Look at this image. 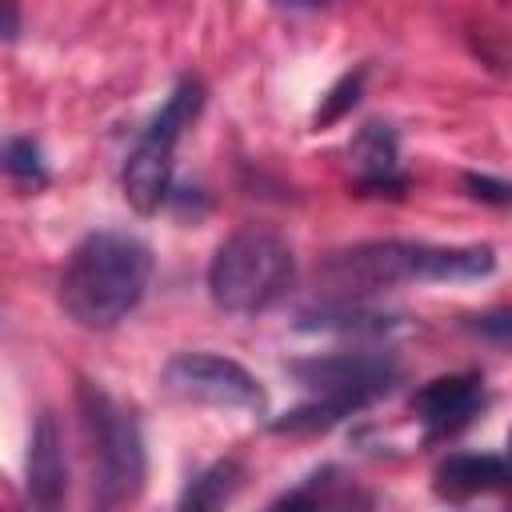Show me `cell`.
Here are the masks:
<instances>
[{
    "mask_svg": "<svg viewBox=\"0 0 512 512\" xmlns=\"http://www.w3.org/2000/svg\"><path fill=\"white\" fill-rule=\"evenodd\" d=\"M152 280V252L144 240L128 232H88L64 272H60V304L64 312L92 332L116 328L136 312Z\"/></svg>",
    "mask_w": 512,
    "mask_h": 512,
    "instance_id": "cell-1",
    "label": "cell"
},
{
    "mask_svg": "<svg viewBox=\"0 0 512 512\" xmlns=\"http://www.w3.org/2000/svg\"><path fill=\"white\" fill-rule=\"evenodd\" d=\"M300 388L312 392L308 404L284 412L272 420V432L304 436V432H324L372 400L388 396L400 384V364L384 352H332V356H312L288 364Z\"/></svg>",
    "mask_w": 512,
    "mask_h": 512,
    "instance_id": "cell-2",
    "label": "cell"
},
{
    "mask_svg": "<svg viewBox=\"0 0 512 512\" xmlns=\"http://www.w3.org/2000/svg\"><path fill=\"white\" fill-rule=\"evenodd\" d=\"M496 268L492 248H440L416 240H372L336 252L324 272L348 292H376L412 280H480Z\"/></svg>",
    "mask_w": 512,
    "mask_h": 512,
    "instance_id": "cell-3",
    "label": "cell"
},
{
    "mask_svg": "<svg viewBox=\"0 0 512 512\" xmlns=\"http://www.w3.org/2000/svg\"><path fill=\"white\" fill-rule=\"evenodd\" d=\"M84 428L92 436V512H124L148 476V452L136 416L100 384L80 380L76 388Z\"/></svg>",
    "mask_w": 512,
    "mask_h": 512,
    "instance_id": "cell-4",
    "label": "cell"
},
{
    "mask_svg": "<svg viewBox=\"0 0 512 512\" xmlns=\"http://www.w3.org/2000/svg\"><path fill=\"white\" fill-rule=\"evenodd\" d=\"M296 260L284 236L260 224L236 228L208 264V296L228 316H256L272 308L292 284Z\"/></svg>",
    "mask_w": 512,
    "mask_h": 512,
    "instance_id": "cell-5",
    "label": "cell"
},
{
    "mask_svg": "<svg viewBox=\"0 0 512 512\" xmlns=\"http://www.w3.org/2000/svg\"><path fill=\"white\" fill-rule=\"evenodd\" d=\"M200 108H204V84L196 76H184L172 88V96L164 100V108L152 116V124L140 132V140L132 144L128 160H124V200L140 216L160 212V204L168 200L176 144H180L184 128L200 116Z\"/></svg>",
    "mask_w": 512,
    "mask_h": 512,
    "instance_id": "cell-6",
    "label": "cell"
},
{
    "mask_svg": "<svg viewBox=\"0 0 512 512\" xmlns=\"http://www.w3.org/2000/svg\"><path fill=\"white\" fill-rule=\"evenodd\" d=\"M164 388L180 400L212 404V408H244V412H264V388L260 380L216 352H176L164 364Z\"/></svg>",
    "mask_w": 512,
    "mask_h": 512,
    "instance_id": "cell-7",
    "label": "cell"
},
{
    "mask_svg": "<svg viewBox=\"0 0 512 512\" xmlns=\"http://www.w3.org/2000/svg\"><path fill=\"white\" fill-rule=\"evenodd\" d=\"M488 404L484 380L476 372H456V376H436L424 388L412 392V416L428 428V436H448L472 424Z\"/></svg>",
    "mask_w": 512,
    "mask_h": 512,
    "instance_id": "cell-8",
    "label": "cell"
},
{
    "mask_svg": "<svg viewBox=\"0 0 512 512\" xmlns=\"http://www.w3.org/2000/svg\"><path fill=\"white\" fill-rule=\"evenodd\" d=\"M24 492H28V512H56L68 492V460H64V440L52 412H40L28 432Z\"/></svg>",
    "mask_w": 512,
    "mask_h": 512,
    "instance_id": "cell-9",
    "label": "cell"
},
{
    "mask_svg": "<svg viewBox=\"0 0 512 512\" xmlns=\"http://www.w3.org/2000/svg\"><path fill=\"white\" fill-rule=\"evenodd\" d=\"M268 512H372V496L352 472L328 464L288 488Z\"/></svg>",
    "mask_w": 512,
    "mask_h": 512,
    "instance_id": "cell-10",
    "label": "cell"
},
{
    "mask_svg": "<svg viewBox=\"0 0 512 512\" xmlns=\"http://www.w3.org/2000/svg\"><path fill=\"white\" fill-rule=\"evenodd\" d=\"M436 492L464 500L480 492H500L508 484V460L496 452H452L436 464Z\"/></svg>",
    "mask_w": 512,
    "mask_h": 512,
    "instance_id": "cell-11",
    "label": "cell"
},
{
    "mask_svg": "<svg viewBox=\"0 0 512 512\" xmlns=\"http://www.w3.org/2000/svg\"><path fill=\"white\" fill-rule=\"evenodd\" d=\"M360 188H404L396 132L388 124H364L348 148Z\"/></svg>",
    "mask_w": 512,
    "mask_h": 512,
    "instance_id": "cell-12",
    "label": "cell"
},
{
    "mask_svg": "<svg viewBox=\"0 0 512 512\" xmlns=\"http://www.w3.org/2000/svg\"><path fill=\"white\" fill-rule=\"evenodd\" d=\"M240 464L236 460H216V464H208L204 472H196L188 484H184V492H180V500H176V512H224V504L236 496V488H240Z\"/></svg>",
    "mask_w": 512,
    "mask_h": 512,
    "instance_id": "cell-13",
    "label": "cell"
},
{
    "mask_svg": "<svg viewBox=\"0 0 512 512\" xmlns=\"http://www.w3.org/2000/svg\"><path fill=\"white\" fill-rule=\"evenodd\" d=\"M296 328H304V332H388V328H396V320L384 312L340 300V304H324L316 312H304Z\"/></svg>",
    "mask_w": 512,
    "mask_h": 512,
    "instance_id": "cell-14",
    "label": "cell"
},
{
    "mask_svg": "<svg viewBox=\"0 0 512 512\" xmlns=\"http://www.w3.org/2000/svg\"><path fill=\"white\" fill-rule=\"evenodd\" d=\"M360 88H364V72H348V76H340V80L328 88L324 104L316 108V128H328V124L344 120V116L356 108V100H360Z\"/></svg>",
    "mask_w": 512,
    "mask_h": 512,
    "instance_id": "cell-15",
    "label": "cell"
},
{
    "mask_svg": "<svg viewBox=\"0 0 512 512\" xmlns=\"http://www.w3.org/2000/svg\"><path fill=\"white\" fill-rule=\"evenodd\" d=\"M4 168H8L12 176H20V180H44L40 152H36V144H28V140H8V148H4Z\"/></svg>",
    "mask_w": 512,
    "mask_h": 512,
    "instance_id": "cell-16",
    "label": "cell"
},
{
    "mask_svg": "<svg viewBox=\"0 0 512 512\" xmlns=\"http://www.w3.org/2000/svg\"><path fill=\"white\" fill-rule=\"evenodd\" d=\"M464 188L476 196V200H484V204H496V208H504L508 204V180H496V176H480V172H468L464 176Z\"/></svg>",
    "mask_w": 512,
    "mask_h": 512,
    "instance_id": "cell-17",
    "label": "cell"
},
{
    "mask_svg": "<svg viewBox=\"0 0 512 512\" xmlns=\"http://www.w3.org/2000/svg\"><path fill=\"white\" fill-rule=\"evenodd\" d=\"M476 332H484V336H492L496 344H504L508 340V332H512V316L508 312H488V316H476V324H472Z\"/></svg>",
    "mask_w": 512,
    "mask_h": 512,
    "instance_id": "cell-18",
    "label": "cell"
}]
</instances>
